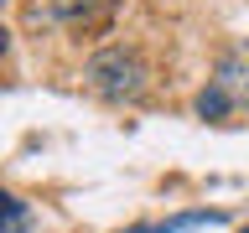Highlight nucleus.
Masks as SVG:
<instances>
[{"label":"nucleus","instance_id":"1","mask_svg":"<svg viewBox=\"0 0 249 233\" xmlns=\"http://www.w3.org/2000/svg\"><path fill=\"white\" fill-rule=\"evenodd\" d=\"M145 62L135 52H124V47H109V52H93L89 67H83V83H89L99 99L109 104H135L140 93H145Z\"/></svg>","mask_w":249,"mask_h":233},{"label":"nucleus","instance_id":"2","mask_svg":"<svg viewBox=\"0 0 249 233\" xmlns=\"http://www.w3.org/2000/svg\"><path fill=\"white\" fill-rule=\"evenodd\" d=\"M47 11L57 16L68 31H99L114 16V0H47Z\"/></svg>","mask_w":249,"mask_h":233},{"label":"nucleus","instance_id":"3","mask_svg":"<svg viewBox=\"0 0 249 233\" xmlns=\"http://www.w3.org/2000/svg\"><path fill=\"white\" fill-rule=\"evenodd\" d=\"M213 88L223 93L229 104H244V99H249V62H244V57H229L223 67H218Z\"/></svg>","mask_w":249,"mask_h":233},{"label":"nucleus","instance_id":"4","mask_svg":"<svg viewBox=\"0 0 249 233\" xmlns=\"http://www.w3.org/2000/svg\"><path fill=\"white\" fill-rule=\"evenodd\" d=\"M31 213H26V202L21 197H5V233H26Z\"/></svg>","mask_w":249,"mask_h":233},{"label":"nucleus","instance_id":"5","mask_svg":"<svg viewBox=\"0 0 249 233\" xmlns=\"http://www.w3.org/2000/svg\"><path fill=\"white\" fill-rule=\"evenodd\" d=\"M244 233H249V228H244Z\"/></svg>","mask_w":249,"mask_h":233}]
</instances>
